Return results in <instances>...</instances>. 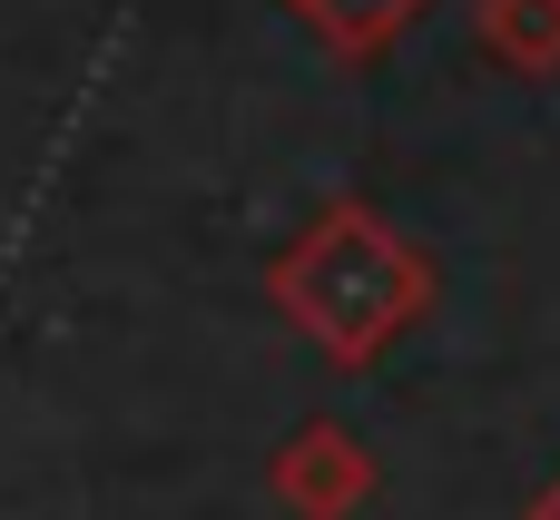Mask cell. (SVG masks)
<instances>
[{
    "mask_svg": "<svg viewBox=\"0 0 560 520\" xmlns=\"http://www.w3.org/2000/svg\"><path fill=\"white\" fill-rule=\"evenodd\" d=\"M266 492L285 501V520H354L374 501V452H364L335 413H315V423H295V433L266 452Z\"/></svg>",
    "mask_w": 560,
    "mask_h": 520,
    "instance_id": "2",
    "label": "cell"
},
{
    "mask_svg": "<svg viewBox=\"0 0 560 520\" xmlns=\"http://www.w3.org/2000/svg\"><path fill=\"white\" fill-rule=\"evenodd\" d=\"M266 295L285 305V324H295L325 364L364 374V364H384V354L423 324L433 265H423L374 206H325V216L266 265Z\"/></svg>",
    "mask_w": 560,
    "mask_h": 520,
    "instance_id": "1",
    "label": "cell"
},
{
    "mask_svg": "<svg viewBox=\"0 0 560 520\" xmlns=\"http://www.w3.org/2000/svg\"><path fill=\"white\" fill-rule=\"evenodd\" d=\"M335 59H384L413 20H423V0H285Z\"/></svg>",
    "mask_w": 560,
    "mask_h": 520,
    "instance_id": "3",
    "label": "cell"
},
{
    "mask_svg": "<svg viewBox=\"0 0 560 520\" xmlns=\"http://www.w3.org/2000/svg\"><path fill=\"white\" fill-rule=\"evenodd\" d=\"M472 39L502 69H560V0H472Z\"/></svg>",
    "mask_w": 560,
    "mask_h": 520,
    "instance_id": "4",
    "label": "cell"
},
{
    "mask_svg": "<svg viewBox=\"0 0 560 520\" xmlns=\"http://www.w3.org/2000/svg\"><path fill=\"white\" fill-rule=\"evenodd\" d=\"M522 520H560V472L541 482V492H532V511H522Z\"/></svg>",
    "mask_w": 560,
    "mask_h": 520,
    "instance_id": "5",
    "label": "cell"
}]
</instances>
